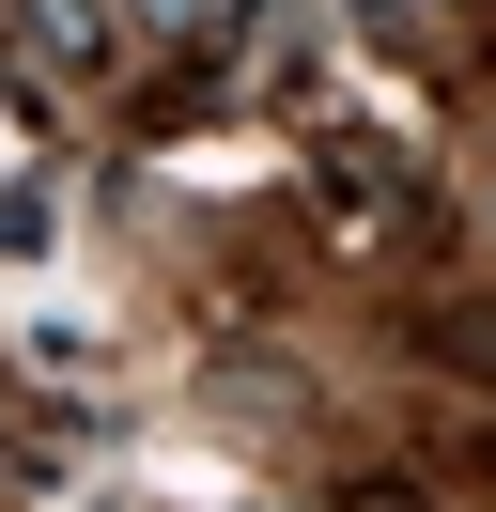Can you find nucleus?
Segmentation results:
<instances>
[{
	"label": "nucleus",
	"instance_id": "nucleus-1",
	"mask_svg": "<svg viewBox=\"0 0 496 512\" xmlns=\"http://www.w3.org/2000/svg\"><path fill=\"white\" fill-rule=\"evenodd\" d=\"M16 32H31L47 78H93V63L124 47V0H16Z\"/></svg>",
	"mask_w": 496,
	"mask_h": 512
},
{
	"label": "nucleus",
	"instance_id": "nucleus-2",
	"mask_svg": "<svg viewBox=\"0 0 496 512\" xmlns=\"http://www.w3.org/2000/svg\"><path fill=\"white\" fill-rule=\"evenodd\" d=\"M140 16H155V32H217V0H140Z\"/></svg>",
	"mask_w": 496,
	"mask_h": 512
},
{
	"label": "nucleus",
	"instance_id": "nucleus-3",
	"mask_svg": "<svg viewBox=\"0 0 496 512\" xmlns=\"http://www.w3.org/2000/svg\"><path fill=\"white\" fill-rule=\"evenodd\" d=\"M357 512H419V497H357Z\"/></svg>",
	"mask_w": 496,
	"mask_h": 512
}]
</instances>
